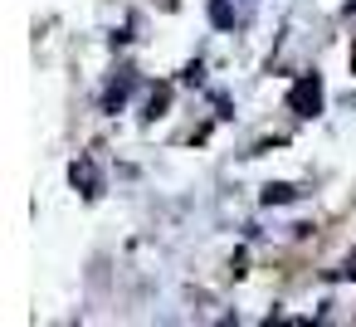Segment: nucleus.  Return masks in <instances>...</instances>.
Instances as JSON below:
<instances>
[{
	"label": "nucleus",
	"mask_w": 356,
	"mask_h": 327,
	"mask_svg": "<svg viewBox=\"0 0 356 327\" xmlns=\"http://www.w3.org/2000/svg\"><path fill=\"white\" fill-rule=\"evenodd\" d=\"M210 20L215 25H234V10L225 6V0H210Z\"/></svg>",
	"instance_id": "nucleus-5"
},
{
	"label": "nucleus",
	"mask_w": 356,
	"mask_h": 327,
	"mask_svg": "<svg viewBox=\"0 0 356 327\" xmlns=\"http://www.w3.org/2000/svg\"><path fill=\"white\" fill-rule=\"evenodd\" d=\"M341 273H346V278H356V254L346 259V269H341Z\"/></svg>",
	"instance_id": "nucleus-6"
},
{
	"label": "nucleus",
	"mask_w": 356,
	"mask_h": 327,
	"mask_svg": "<svg viewBox=\"0 0 356 327\" xmlns=\"http://www.w3.org/2000/svg\"><path fill=\"white\" fill-rule=\"evenodd\" d=\"M74 186L83 191V196H98V171H93V161H74Z\"/></svg>",
	"instance_id": "nucleus-2"
},
{
	"label": "nucleus",
	"mask_w": 356,
	"mask_h": 327,
	"mask_svg": "<svg viewBox=\"0 0 356 327\" xmlns=\"http://www.w3.org/2000/svg\"><path fill=\"white\" fill-rule=\"evenodd\" d=\"M288 108H293L298 118H312V113L322 108V83H317V74H302V79L293 83V93H288Z\"/></svg>",
	"instance_id": "nucleus-1"
},
{
	"label": "nucleus",
	"mask_w": 356,
	"mask_h": 327,
	"mask_svg": "<svg viewBox=\"0 0 356 327\" xmlns=\"http://www.w3.org/2000/svg\"><path fill=\"white\" fill-rule=\"evenodd\" d=\"M293 200V186H264V205H288Z\"/></svg>",
	"instance_id": "nucleus-4"
},
{
	"label": "nucleus",
	"mask_w": 356,
	"mask_h": 327,
	"mask_svg": "<svg viewBox=\"0 0 356 327\" xmlns=\"http://www.w3.org/2000/svg\"><path fill=\"white\" fill-rule=\"evenodd\" d=\"M127 88H132V74H122V79H118V83L108 88V98H103V108H108V113H118V108L127 103Z\"/></svg>",
	"instance_id": "nucleus-3"
}]
</instances>
